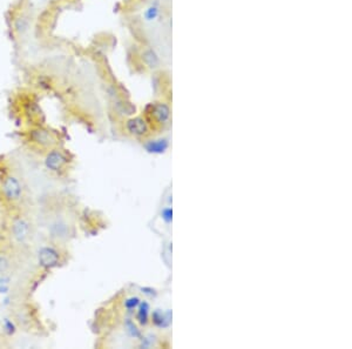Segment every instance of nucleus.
Segmentation results:
<instances>
[{"label":"nucleus","mask_w":352,"mask_h":349,"mask_svg":"<svg viewBox=\"0 0 352 349\" xmlns=\"http://www.w3.org/2000/svg\"><path fill=\"white\" fill-rule=\"evenodd\" d=\"M11 236L18 245H26L32 236V225L23 215L13 216L11 221Z\"/></svg>","instance_id":"nucleus-4"},{"label":"nucleus","mask_w":352,"mask_h":349,"mask_svg":"<svg viewBox=\"0 0 352 349\" xmlns=\"http://www.w3.org/2000/svg\"><path fill=\"white\" fill-rule=\"evenodd\" d=\"M152 114L158 122H166L170 116V110L166 104H161V102H156V104L152 105Z\"/></svg>","instance_id":"nucleus-8"},{"label":"nucleus","mask_w":352,"mask_h":349,"mask_svg":"<svg viewBox=\"0 0 352 349\" xmlns=\"http://www.w3.org/2000/svg\"><path fill=\"white\" fill-rule=\"evenodd\" d=\"M141 59H142L145 65L149 67V69H155V67H157L158 64H160V59H158L157 54L155 53V51H153L152 48L143 49L142 53H141Z\"/></svg>","instance_id":"nucleus-9"},{"label":"nucleus","mask_w":352,"mask_h":349,"mask_svg":"<svg viewBox=\"0 0 352 349\" xmlns=\"http://www.w3.org/2000/svg\"><path fill=\"white\" fill-rule=\"evenodd\" d=\"M126 130L129 134L133 137H145L149 132L148 122L142 116H135V118H131L126 122Z\"/></svg>","instance_id":"nucleus-7"},{"label":"nucleus","mask_w":352,"mask_h":349,"mask_svg":"<svg viewBox=\"0 0 352 349\" xmlns=\"http://www.w3.org/2000/svg\"><path fill=\"white\" fill-rule=\"evenodd\" d=\"M38 260H39V265L44 268H53L60 262V253L54 247L46 246L41 248L38 253Z\"/></svg>","instance_id":"nucleus-6"},{"label":"nucleus","mask_w":352,"mask_h":349,"mask_svg":"<svg viewBox=\"0 0 352 349\" xmlns=\"http://www.w3.org/2000/svg\"><path fill=\"white\" fill-rule=\"evenodd\" d=\"M167 148V141L166 140H157V141H153L151 143L149 151L154 152H163Z\"/></svg>","instance_id":"nucleus-13"},{"label":"nucleus","mask_w":352,"mask_h":349,"mask_svg":"<svg viewBox=\"0 0 352 349\" xmlns=\"http://www.w3.org/2000/svg\"><path fill=\"white\" fill-rule=\"evenodd\" d=\"M32 27L31 16L25 12L18 13L12 19V30L17 38H23L27 36Z\"/></svg>","instance_id":"nucleus-5"},{"label":"nucleus","mask_w":352,"mask_h":349,"mask_svg":"<svg viewBox=\"0 0 352 349\" xmlns=\"http://www.w3.org/2000/svg\"><path fill=\"white\" fill-rule=\"evenodd\" d=\"M37 85L41 89H51L52 83L49 77H47L45 74H41L37 78Z\"/></svg>","instance_id":"nucleus-12"},{"label":"nucleus","mask_w":352,"mask_h":349,"mask_svg":"<svg viewBox=\"0 0 352 349\" xmlns=\"http://www.w3.org/2000/svg\"><path fill=\"white\" fill-rule=\"evenodd\" d=\"M27 140L34 148L46 152L59 146V138L54 131L45 126H33L27 132Z\"/></svg>","instance_id":"nucleus-1"},{"label":"nucleus","mask_w":352,"mask_h":349,"mask_svg":"<svg viewBox=\"0 0 352 349\" xmlns=\"http://www.w3.org/2000/svg\"><path fill=\"white\" fill-rule=\"evenodd\" d=\"M43 163L47 171L54 173V174H59V173L66 171L69 163V158L66 151L57 146V147H53L45 152Z\"/></svg>","instance_id":"nucleus-3"},{"label":"nucleus","mask_w":352,"mask_h":349,"mask_svg":"<svg viewBox=\"0 0 352 349\" xmlns=\"http://www.w3.org/2000/svg\"><path fill=\"white\" fill-rule=\"evenodd\" d=\"M163 219L166 220L167 222L172 221V210H170V209L164 210V212H163Z\"/></svg>","instance_id":"nucleus-14"},{"label":"nucleus","mask_w":352,"mask_h":349,"mask_svg":"<svg viewBox=\"0 0 352 349\" xmlns=\"http://www.w3.org/2000/svg\"><path fill=\"white\" fill-rule=\"evenodd\" d=\"M157 16H158V7L155 6V5H153V6L147 8L146 12H145V18H146V20H148V22H153V20H155L157 18Z\"/></svg>","instance_id":"nucleus-11"},{"label":"nucleus","mask_w":352,"mask_h":349,"mask_svg":"<svg viewBox=\"0 0 352 349\" xmlns=\"http://www.w3.org/2000/svg\"><path fill=\"white\" fill-rule=\"evenodd\" d=\"M0 195L5 202L17 205L23 198V185L18 175L7 173L0 180Z\"/></svg>","instance_id":"nucleus-2"},{"label":"nucleus","mask_w":352,"mask_h":349,"mask_svg":"<svg viewBox=\"0 0 352 349\" xmlns=\"http://www.w3.org/2000/svg\"><path fill=\"white\" fill-rule=\"evenodd\" d=\"M13 269V260L8 254L0 252V275L8 274Z\"/></svg>","instance_id":"nucleus-10"}]
</instances>
